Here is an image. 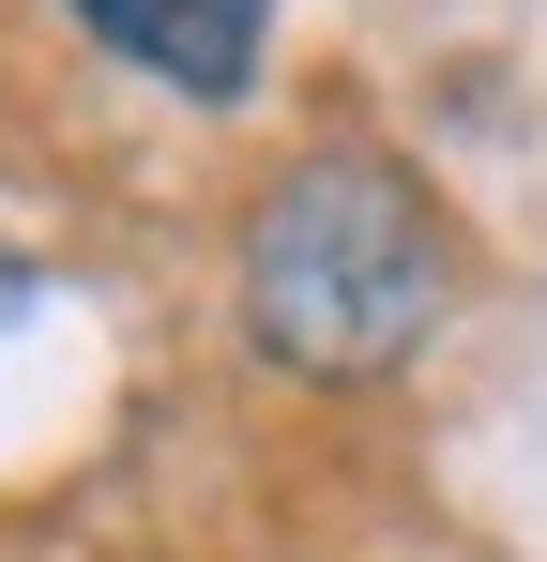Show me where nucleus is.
I'll use <instances>...</instances> for the list:
<instances>
[{
  "label": "nucleus",
  "instance_id": "nucleus-3",
  "mask_svg": "<svg viewBox=\"0 0 547 562\" xmlns=\"http://www.w3.org/2000/svg\"><path fill=\"white\" fill-rule=\"evenodd\" d=\"M31 304H46V274H31V259L0 244V319H31Z\"/></svg>",
  "mask_w": 547,
  "mask_h": 562
},
{
  "label": "nucleus",
  "instance_id": "nucleus-2",
  "mask_svg": "<svg viewBox=\"0 0 547 562\" xmlns=\"http://www.w3.org/2000/svg\"><path fill=\"white\" fill-rule=\"evenodd\" d=\"M107 61H137V77H168L182 106H228L259 92V46H274V0H62Z\"/></svg>",
  "mask_w": 547,
  "mask_h": 562
},
{
  "label": "nucleus",
  "instance_id": "nucleus-1",
  "mask_svg": "<svg viewBox=\"0 0 547 562\" xmlns=\"http://www.w3.org/2000/svg\"><path fill=\"white\" fill-rule=\"evenodd\" d=\"M456 304V228L380 137L289 153L244 213V335L289 380H395Z\"/></svg>",
  "mask_w": 547,
  "mask_h": 562
}]
</instances>
